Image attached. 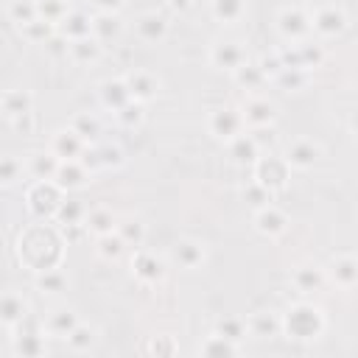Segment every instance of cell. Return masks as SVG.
<instances>
[{"label":"cell","instance_id":"1","mask_svg":"<svg viewBox=\"0 0 358 358\" xmlns=\"http://www.w3.org/2000/svg\"><path fill=\"white\" fill-rule=\"evenodd\" d=\"M327 327V316L319 305L299 299L282 310V336L291 341H316Z\"/></svg>","mask_w":358,"mask_h":358},{"label":"cell","instance_id":"2","mask_svg":"<svg viewBox=\"0 0 358 358\" xmlns=\"http://www.w3.org/2000/svg\"><path fill=\"white\" fill-rule=\"evenodd\" d=\"M64 193L67 190L56 179H34V185H28V190H25V207L34 218L53 221L64 201Z\"/></svg>","mask_w":358,"mask_h":358},{"label":"cell","instance_id":"3","mask_svg":"<svg viewBox=\"0 0 358 358\" xmlns=\"http://www.w3.org/2000/svg\"><path fill=\"white\" fill-rule=\"evenodd\" d=\"M243 131H246V123H243L241 106H215V109H210V115H207V134L215 143L229 145Z\"/></svg>","mask_w":358,"mask_h":358},{"label":"cell","instance_id":"4","mask_svg":"<svg viewBox=\"0 0 358 358\" xmlns=\"http://www.w3.org/2000/svg\"><path fill=\"white\" fill-rule=\"evenodd\" d=\"M274 28L282 42H305L313 36L310 14L302 6H282L274 17Z\"/></svg>","mask_w":358,"mask_h":358},{"label":"cell","instance_id":"5","mask_svg":"<svg viewBox=\"0 0 358 358\" xmlns=\"http://www.w3.org/2000/svg\"><path fill=\"white\" fill-rule=\"evenodd\" d=\"M252 179H257L271 193H280V190H285V185L291 179V165L285 162V157H280L274 151L260 154L257 162L252 165Z\"/></svg>","mask_w":358,"mask_h":358},{"label":"cell","instance_id":"6","mask_svg":"<svg viewBox=\"0 0 358 358\" xmlns=\"http://www.w3.org/2000/svg\"><path fill=\"white\" fill-rule=\"evenodd\" d=\"M324 48L313 39H305V42H288L280 48V59L285 67H294V70H308L313 73L316 67L324 64Z\"/></svg>","mask_w":358,"mask_h":358},{"label":"cell","instance_id":"7","mask_svg":"<svg viewBox=\"0 0 358 358\" xmlns=\"http://www.w3.org/2000/svg\"><path fill=\"white\" fill-rule=\"evenodd\" d=\"M310 25H313V34L319 39H338L350 28V14H347L344 6L327 3V6H319L310 14Z\"/></svg>","mask_w":358,"mask_h":358},{"label":"cell","instance_id":"8","mask_svg":"<svg viewBox=\"0 0 358 358\" xmlns=\"http://www.w3.org/2000/svg\"><path fill=\"white\" fill-rule=\"evenodd\" d=\"M207 59L215 70L235 73L243 62H249V53H246V45L241 39H215V42H210Z\"/></svg>","mask_w":358,"mask_h":358},{"label":"cell","instance_id":"9","mask_svg":"<svg viewBox=\"0 0 358 358\" xmlns=\"http://www.w3.org/2000/svg\"><path fill=\"white\" fill-rule=\"evenodd\" d=\"M241 112H243V123L249 129H260V126H274L277 117H280V106L266 98V95H249L243 103H241Z\"/></svg>","mask_w":358,"mask_h":358},{"label":"cell","instance_id":"10","mask_svg":"<svg viewBox=\"0 0 358 358\" xmlns=\"http://www.w3.org/2000/svg\"><path fill=\"white\" fill-rule=\"evenodd\" d=\"M322 154H324V148H322L319 140H313V137H296V140L288 143V148H285L282 157L291 165V171H310L322 159Z\"/></svg>","mask_w":358,"mask_h":358},{"label":"cell","instance_id":"11","mask_svg":"<svg viewBox=\"0 0 358 358\" xmlns=\"http://www.w3.org/2000/svg\"><path fill=\"white\" fill-rule=\"evenodd\" d=\"M134 34H137V39L145 42V45H159V42H165L168 34H171V20H168L162 11H157V8L143 11V14H137V20H134Z\"/></svg>","mask_w":358,"mask_h":358},{"label":"cell","instance_id":"12","mask_svg":"<svg viewBox=\"0 0 358 358\" xmlns=\"http://www.w3.org/2000/svg\"><path fill=\"white\" fill-rule=\"evenodd\" d=\"M171 260L176 268L185 271H199L207 263V243L199 238H179L171 246Z\"/></svg>","mask_w":358,"mask_h":358},{"label":"cell","instance_id":"13","mask_svg":"<svg viewBox=\"0 0 358 358\" xmlns=\"http://www.w3.org/2000/svg\"><path fill=\"white\" fill-rule=\"evenodd\" d=\"M131 277L143 285H159L165 280V263L159 255L148 252V249H134L131 255Z\"/></svg>","mask_w":358,"mask_h":358},{"label":"cell","instance_id":"14","mask_svg":"<svg viewBox=\"0 0 358 358\" xmlns=\"http://www.w3.org/2000/svg\"><path fill=\"white\" fill-rule=\"evenodd\" d=\"M126 84H129V92H131V101H140V103H151L159 90H162V81L154 70H145V67H134L129 70L126 76Z\"/></svg>","mask_w":358,"mask_h":358},{"label":"cell","instance_id":"15","mask_svg":"<svg viewBox=\"0 0 358 358\" xmlns=\"http://www.w3.org/2000/svg\"><path fill=\"white\" fill-rule=\"evenodd\" d=\"M252 224H255V232H257V235L274 241V238L285 235V229H288V215H285V210H280V207L271 201V204H266V207H260V210L252 213Z\"/></svg>","mask_w":358,"mask_h":358},{"label":"cell","instance_id":"16","mask_svg":"<svg viewBox=\"0 0 358 358\" xmlns=\"http://www.w3.org/2000/svg\"><path fill=\"white\" fill-rule=\"evenodd\" d=\"M25 316H31L28 296L22 291H17V288H6L3 296H0V322H3V327L11 333Z\"/></svg>","mask_w":358,"mask_h":358},{"label":"cell","instance_id":"17","mask_svg":"<svg viewBox=\"0 0 358 358\" xmlns=\"http://www.w3.org/2000/svg\"><path fill=\"white\" fill-rule=\"evenodd\" d=\"M98 103L106 109V112H120L126 103H131V92H129V84H126V78L123 76H117V78H103L101 84H98Z\"/></svg>","mask_w":358,"mask_h":358},{"label":"cell","instance_id":"18","mask_svg":"<svg viewBox=\"0 0 358 358\" xmlns=\"http://www.w3.org/2000/svg\"><path fill=\"white\" fill-rule=\"evenodd\" d=\"M291 285H294L302 296L319 294V291L327 285V268H322L319 263H299V266L291 271Z\"/></svg>","mask_w":358,"mask_h":358},{"label":"cell","instance_id":"19","mask_svg":"<svg viewBox=\"0 0 358 358\" xmlns=\"http://www.w3.org/2000/svg\"><path fill=\"white\" fill-rule=\"evenodd\" d=\"M87 145H90V143H84L70 126H67V129H56V131L50 134V143H48V148H50L62 162H67V159H81V154L87 151Z\"/></svg>","mask_w":358,"mask_h":358},{"label":"cell","instance_id":"20","mask_svg":"<svg viewBox=\"0 0 358 358\" xmlns=\"http://www.w3.org/2000/svg\"><path fill=\"white\" fill-rule=\"evenodd\" d=\"M78 313L73 310V308H67V305H59V308H53V310H48V316L42 319V324H45V333L50 336V338H67L76 327H78Z\"/></svg>","mask_w":358,"mask_h":358},{"label":"cell","instance_id":"21","mask_svg":"<svg viewBox=\"0 0 358 358\" xmlns=\"http://www.w3.org/2000/svg\"><path fill=\"white\" fill-rule=\"evenodd\" d=\"M327 280L338 288H355L358 285V257L355 255H336L327 263Z\"/></svg>","mask_w":358,"mask_h":358},{"label":"cell","instance_id":"22","mask_svg":"<svg viewBox=\"0 0 358 358\" xmlns=\"http://www.w3.org/2000/svg\"><path fill=\"white\" fill-rule=\"evenodd\" d=\"M246 327L252 338H277L282 333V313L277 310H255L246 316Z\"/></svg>","mask_w":358,"mask_h":358},{"label":"cell","instance_id":"23","mask_svg":"<svg viewBox=\"0 0 358 358\" xmlns=\"http://www.w3.org/2000/svg\"><path fill=\"white\" fill-rule=\"evenodd\" d=\"M0 112H3L6 120H14V117H22V115L34 112V95H31V90H22V87L6 90L3 98H0Z\"/></svg>","mask_w":358,"mask_h":358},{"label":"cell","instance_id":"24","mask_svg":"<svg viewBox=\"0 0 358 358\" xmlns=\"http://www.w3.org/2000/svg\"><path fill=\"white\" fill-rule=\"evenodd\" d=\"M92 171L81 162V159H67L59 165V173H56V182L64 187V190H81L92 182Z\"/></svg>","mask_w":358,"mask_h":358},{"label":"cell","instance_id":"25","mask_svg":"<svg viewBox=\"0 0 358 358\" xmlns=\"http://www.w3.org/2000/svg\"><path fill=\"white\" fill-rule=\"evenodd\" d=\"M62 159L48 148V151H31L25 157V171L31 179H56Z\"/></svg>","mask_w":358,"mask_h":358},{"label":"cell","instance_id":"26","mask_svg":"<svg viewBox=\"0 0 358 358\" xmlns=\"http://www.w3.org/2000/svg\"><path fill=\"white\" fill-rule=\"evenodd\" d=\"M196 352L204 355V358H235V355H241V341H232V338H227V336H221V333L213 330L196 347Z\"/></svg>","mask_w":358,"mask_h":358},{"label":"cell","instance_id":"27","mask_svg":"<svg viewBox=\"0 0 358 358\" xmlns=\"http://www.w3.org/2000/svg\"><path fill=\"white\" fill-rule=\"evenodd\" d=\"M59 34L67 36L70 42H73V39L92 36V14L84 11V8H73V11L59 22Z\"/></svg>","mask_w":358,"mask_h":358},{"label":"cell","instance_id":"28","mask_svg":"<svg viewBox=\"0 0 358 358\" xmlns=\"http://www.w3.org/2000/svg\"><path fill=\"white\" fill-rule=\"evenodd\" d=\"M120 34H123V20H120V14H112V11H95V14H92V36H95L101 45L115 42Z\"/></svg>","mask_w":358,"mask_h":358},{"label":"cell","instance_id":"29","mask_svg":"<svg viewBox=\"0 0 358 358\" xmlns=\"http://www.w3.org/2000/svg\"><path fill=\"white\" fill-rule=\"evenodd\" d=\"M227 151H229V159H232L235 165H241V168H252V165L257 162V157L263 154V151L257 148V143L252 140L249 131H243L241 137H235V140L227 145Z\"/></svg>","mask_w":358,"mask_h":358},{"label":"cell","instance_id":"30","mask_svg":"<svg viewBox=\"0 0 358 358\" xmlns=\"http://www.w3.org/2000/svg\"><path fill=\"white\" fill-rule=\"evenodd\" d=\"M67 126H70L84 143H90V145L103 140V126H101L98 115H92V112H76Z\"/></svg>","mask_w":358,"mask_h":358},{"label":"cell","instance_id":"31","mask_svg":"<svg viewBox=\"0 0 358 358\" xmlns=\"http://www.w3.org/2000/svg\"><path fill=\"white\" fill-rule=\"evenodd\" d=\"M67 285H70V277H67L59 266H56V268L36 271V277H34V288H36L39 294H45V296H59V294L67 291Z\"/></svg>","mask_w":358,"mask_h":358},{"label":"cell","instance_id":"32","mask_svg":"<svg viewBox=\"0 0 358 358\" xmlns=\"http://www.w3.org/2000/svg\"><path fill=\"white\" fill-rule=\"evenodd\" d=\"M101 53H103V45L95 36H84V39H73L70 42V56L67 59L73 64L87 67V64H95L101 59Z\"/></svg>","mask_w":358,"mask_h":358},{"label":"cell","instance_id":"33","mask_svg":"<svg viewBox=\"0 0 358 358\" xmlns=\"http://www.w3.org/2000/svg\"><path fill=\"white\" fill-rule=\"evenodd\" d=\"M84 224H87V232L98 238V235H109V232H115V227H117V215H115L112 207L98 204V207H90Z\"/></svg>","mask_w":358,"mask_h":358},{"label":"cell","instance_id":"34","mask_svg":"<svg viewBox=\"0 0 358 358\" xmlns=\"http://www.w3.org/2000/svg\"><path fill=\"white\" fill-rule=\"evenodd\" d=\"M232 81L241 87V90H246L249 95H255L260 87H266L268 84V78L263 76V70L257 67V62L255 59H249V62H243L235 73H232Z\"/></svg>","mask_w":358,"mask_h":358},{"label":"cell","instance_id":"35","mask_svg":"<svg viewBox=\"0 0 358 358\" xmlns=\"http://www.w3.org/2000/svg\"><path fill=\"white\" fill-rule=\"evenodd\" d=\"M210 14L221 25H235L246 17V0H210Z\"/></svg>","mask_w":358,"mask_h":358},{"label":"cell","instance_id":"36","mask_svg":"<svg viewBox=\"0 0 358 358\" xmlns=\"http://www.w3.org/2000/svg\"><path fill=\"white\" fill-rule=\"evenodd\" d=\"M115 232L126 241V246H129V249H140V246H143V241H145V224H143V218H140V215H120V218H117Z\"/></svg>","mask_w":358,"mask_h":358},{"label":"cell","instance_id":"37","mask_svg":"<svg viewBox=\"0 0 358 358\" xmlns=\"http://www.w3.org/2000/svg\"><path fill=\"white\" fill-rule=\"evenodd\" d=\"M6 17L20 31L39 17V6H36V0H6Z\"/></svg>","mask_w":358,"mask_h":358},{"label":"cell","instance_id":"38","mask_svg":"<svg viewBox=\"0 0 358 358\" xmlns=\"http://www.w3.org/2000/svg\"><path fill=\"white\" fill-rule=\"evenodd\" d=\"M126 241L117 235V232H109V235H98L95 238V255L106 263H117L123 255H126Z\"/></svg>","mask_w":358,"mask_h":358},{"label":"cell","instance_id":"39","mask_svg":"<svg viewBox=\"0 0 358 358\" xmlns=\"http://www.w3.org/2000/svg\"><path fill=\"white\" fill-rule=\"evenodd\" d=\"M87 213H90V207H87L81 199H64L62 207H59V213H56V218H53V224H56V227L84 224V221H87Z\"/></svg>","mask_w":358,"mask_h":358},{"label":"cell","instance_id":"40","mask_svg":"<svg viewBox=\"0 0 358 358\" xmlns=\"http://www.w3.org/2000/svg\"><path fill=\"white\" fill-rule=\"evenodd\" d=\"M98 327L95 324H90V322H78V327L64 338L67 341V347L73 350V352H90L95 344H98Z\"/></svg>","mask_w":358,"mask_h":358},{"label":"cell","instance_id":"41","mask_svg":"<svg viewBox=\"0 0 358 358\" xmlns=\"http://www.w3.org/2000/svg\"><path fill=\"white\" fill-rule=\"evenodd\" d=\"M241 199H243V204L255 213V210L271 204V201H274V193H271L268 187H263L257 179H249L246 185H241Z\"/></svg>","mask_w":358,"mask_h":358},{"label":"cell","instance_id":"42","mask_svg":"<svg viewBox=\"0 0 358 358\" xmlns=\"http://www.w3.org/2000/svg\"><path fill=\"white\" fill-rule=\"evenodd\" d=\"M95 151H98V159H101V171H117L126 165V154L117 143H109V140H101V143H92Z\"/></svg>","mask_w":358,"mask_h":358},{"label":"cell","instance_id":"43","mask_svg":"<svg viewBox=\"0 0 358 358\" xmlns=\"http://www.w3.org/2000/svg\"><path fill=\"white\" fill-rule=\"evenodd\" d=\"M22 176H28L25 159H20L17 154H6V157L0 159V185H3V187H14Z\"/></svg>","mask_w":358,"mask_h":358},{"label":"cell","instance_id":"44","mask_svg":"<svg viewBox=\"0 0 358 358\" xmlns=\"http://www.w3.org/2000/svg\"><path fill=\"white\" fill-rule=\"evenodd\" d=\"M274 84H277L282 92H302V90H308V84H310V73H308V70L285 67V70L274 78Z\"/></svg>","mask_w":358,"mask_h":358},{"label":"cell","instance_id":"45","mask_svg":"<svg viewBox=\"0 0 358 358\" xmlns=\"http://www.w3.org/2000/svg\"><path fill=\"white\" fill-rule=\"evenodd\" d=\"M59 28L53 25V22H48V20H42V17H36L34 22H28L25 28H20V34H22V39L25 42H31V45H45L53 34H56Z\"/></svg>","mask_w":358,"mask_h":358},{"label":"cell","instance_id":"46","mask_svg":"<svg viewBox=\"0 0 358 358\" xmlns=\"http://www.w3.org/2000/svg\"><path fill=\"white\" fill-rule=\"evenodd\" d=\"M112 117H115V123H117L120 129H140L143 120H145V103L131 101V103H126L120 112H115Z\"/></svg>","mask_w":358,"mask_h":358},{"label":"cell","instance_id":"47","mask_svg":"<svg viewBox=\"0 0 358 358\" xmlns=\"http://www.w3.org/2000/svg\"><path fill=\"white\" fill-rule=\"evenodd\" d=\"M213 330L221 333V336H227V338H232V341H243L249 336L246 319H241V316H221V319H215V327Z\"/></svg>","mask_w":358,"mask_h":358},{"label":"cell","instance_id":"48","mask_svg":"<svg viewBox=\"0 0 358 358\" xmlns=\"http://www.w3.org/2000/svg\"><path fill=\"white\" fill-rule=\"evenodd\" d=\"M36 6H39V17L48 20V22H53L56 28H59V22L73 11V8H70V0H36Z\"/></svg>","mask_w":358,"mask_h":358},{"label":"cell","instance_id":"49","mask_svg":"<svg viewBox=\"0 0 358 358\" xmlns=\"http://www.w3.org/2000/svg\"><path fill=\"white\" fill-rule=\"evenodd\" d=\"M143 352H148V355H176L179 344H176L173 336H151V341L143 347Z\"/></svg>","mask_w":358,"mask_h":358},{"label":"cell","instance_id":"50","mask_svg":"<svg viewBox=\"0 0 358 358\" xmlns=\"http://www.w3.org/2000/svg\"><path fill=\"white\" fill-rule=\"evenodd\" d=\"M255 62H257V67L263 70V76H266L268 81H274V78H277V76L285 70V64H282V59H280V50L263 53V56H257Z\"/></svg>","mask_w":358,"mask_h":358},{"label":"cell","instance_id":"51","mask_svg":"<svg viewBox=\"0 0 358 358\" xmlns=\"http://www.w3.org/2000/svg\"><path fill=\"white\" fill-rule=\"evenodd\" d=\"M249 134H252V140L257 143V148H260L263 154H268V151H274V148H277V129H274V126L249 129Z\"/></svg>","mask_w":358,"mask_h":358},{"label":"cell","instance_id":"52","mask_svg":"<svg viewBox=\"0 0 358 358\" xmlns=\"http://www.w3.org/2000/svg\"><path fill=\"white\" fill-rule=\"evenodd\" d=\"M42 48H45V53H48L50 59H67V56H70V39H67V36H62L59 31H56V34H53Z\"/></svg>","mask_w":358,"mask_h":358},{"label":"cell","instance_id":"53","mask_svg":"<svg viewBox=\"0 0 358 358\" xmlns=\"http://www.w3.org/2000/svg\"><path fill=\"white\" fill-rule=\"evenodd\" d=\"M11 123V129L17 131V134H22V137H31L34 131H36V117H34V112H28V115H22V117H14V120H8Z\"/></svg>","mask_w":358,"mask_h":358},{"label":"cell","instance_id":"54","mask_svg":"<svg viewBox=\"0 0 358 358\" xmlns=\"http://www.w3.org/2000/svg\"><path fill=\"white\" fill-rule=\"evenodd\" d=\"M95 11H112V14H120L126 8V0H92Z\"/></svg>","mask_w":358,"mask_h":358},{"label":"cell","instance_id":"55","mask_svg":"<svg viewBox=\"0 0 358 358\" xmlns=\"http://www.w3.org/2000/svg\"><path fill=\"white\" fill-rule=\"evenodd\" d=\"M347 129L358 137V101L350 106V112H347Z\"/></svg>","mask_w":358,"mask_h":358},{"label":"cell","instance_id":"56","mask_svg":"<svg viewBox=\"0 0 358 358\" xmlns=\"http://www.w3.org/2000/svg\"><path fill=\"white\" fill-rule=\"evenodd\" d=\"M165 6H168L173 14H185V11H187L193 3H190V0H165Z\"/></svg>","mask_w":358,"mask_h":358}]
</instances>
